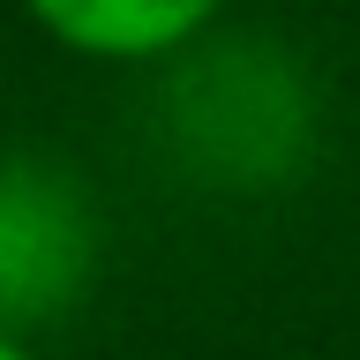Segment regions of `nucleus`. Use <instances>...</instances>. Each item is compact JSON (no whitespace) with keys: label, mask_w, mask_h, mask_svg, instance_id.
<instances>
[{"label":"nucleus","mask_w":360,"mask_h":360,"mask_svg":"<svg viewBox=\"0 0 360 360\" xmlns=\"http://www.w3.org/2000/svg\"><path fill=\"white\" fill-rule=\"evenodd\" d=\"M90 278V210L38 158H0V330L60 315Z\"/></svg>","instance_id":"nucleus-1"},{"label":"nucleus","mask_w":360,"mask_h":360,"mask_svg":"<svg viewBox=\"0 0 360 360\" xmlns=\"http://www.w3.org/2000/svg\"><path fill=\"white\" fill-rule=\"evenodd\" d=\"M218 0H30V15L75 53H105V60H143L165 53L188 30L210 22Z\"/></svg>","instance_id":"nucleus-2"},{"label":"nucleus","mask_w":360,"mask_h":360,"mask_svg":"<svg viewBox=\"0 0 360 360\" xmlns=\"http://www.w3.org/2000/svg\"><path fill=\"white\" fill-rule=\"evenodd\" d=\"M0 360H30V345H22L15 330H0Z\"/></svg>","instance_id":"nucleus-3"}]
</instances>
